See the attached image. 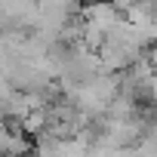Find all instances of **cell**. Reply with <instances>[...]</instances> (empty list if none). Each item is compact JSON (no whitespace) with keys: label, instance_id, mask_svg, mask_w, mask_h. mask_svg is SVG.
<instances>
[{"label":"cell","instance_id":"6da1fadb","mask_svg":"<svg viewBox=\"0 0 157 157\" xmlns=\"http://www.w3.org/2000/svg\"><path fill=\"white\" fill-rule=\"evenodd\" d=\"M34 151V136H28L19 123L0 126V157H28Z\"/></svg>","mask_w":157,"mask_h":157},{"label":"cell","instance_id":"7a4b0ae2","mask_svg":"<svg viewBox=\"0 0 157 157\" xmlns=\"http://www.w3.org/2000/svg\"><path fill=\"white\" fill-rule=\"evenodd\" d=\"M83 3H96V0H83Z\"/></svg>","mask_w":157,"mask_h":157}]
</instances>
